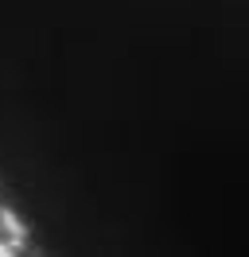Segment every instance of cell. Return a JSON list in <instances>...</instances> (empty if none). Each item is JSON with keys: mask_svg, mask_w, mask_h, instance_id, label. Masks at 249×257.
<instances>
[{"mask_svg": "<svg viewBox=\"0 0 249 257\" xmlns=\"http://www.w3.org/2000/svg\"><path fill=\"white\" fill-rule=\"evenodd\" d=\"M0 226H4V234H8V238H12L16 245H24V241H28V226L20 222L12 210H0Z\"/></svg>", "mask_w": 249, "mask_h": 257, "instance_id": "6da1fadb", "label": "cell"}, {"mask_svg": "<svg viewBox=\"0 0 249 257\" xmlns=\"http://www.w3.org/2000/svg\"><path fill=\"white\" fill-rule=\"evenodd\" d=\"M0 257H16L12 249H8V245H4V241H0Z\"/></svg>", "mask_w": 249, "mask_h": 257, "instance_id": "7a4b0ae2", "label": "cell"}]
</instances>
